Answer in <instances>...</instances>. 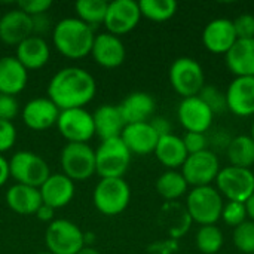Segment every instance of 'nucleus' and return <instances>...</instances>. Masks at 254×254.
Masks as SVG:
<instances>
[{
	"label": "nucleus",
	"instance_id": "nucleus-1",
	"mask_svg": "<svg viewBox=\"0 0 254 254\" xmlns=\"http://www.w3.org/2000/svg\"><path fill=\"white\" fill-rule=\"evenodd\" d=\"M97 82L94 76L80 67H64L58 70L49 85L48 98L60 109H83L95 95Z\"/></svg>",
	"mask_w": 254,
	"mask_h": 254
},
{
	"label": "nucleus",
	"instance_id": "nucleus-26",
	"mask_svg": "<svg viewBox=\"0 0 254 254\" xmlns=\"http://www.w3.org/2000/svg\"><path fill=\"white\" fill-rule=\"evenodd\" d=\"M6 204L7 207L21 216H31L36 214L39 207L43 204L42 196L37 188L25 186V185H18L15 183L10 186L6 192Z\"/></svg>",
	"mask_w": 254,
	"mask_h": 254
},
{
	"label": "nucleus",
	"instance_id": "nucleus-36",
	"mask_svg": "<svg viewBox=\"0 0 254 254\" xmlns=\"http://www.w3.org/2000/svg\"><path fill=\"white\" fill-rule=\"evenodd\" d=\"M222 219L226 225L229 226H240L241 223L246 222L247 219V210L244 202H235V201H228L223 204L222 210Z\"/></svg>",
	"mask_w": 254,
	"mask_h": 254
},
{
	"label": "nucleus",
	"instance_id": "nucleus-43",
	"mask_svg": "<svg viewBox=\"0 0 254 254\" xmlns=\"http://www.w3.org/2000/svg\"><path fill=\"white\" fill-rule=\"evenodd\" d=\"M54 213H55L54 208H51V207L42 204V205L39 207V210L36 211V217H37L39 220H42V222H52Z\"/></svg>",
	"mask_w": 254,
	"mask_h": 254
},
{
	"label": "nucleus",
	"instance_id": "nucleus-24",
	"mask_svg": "<svg viewBox=\"0 0 254 254\" xmlns=\"http://www.w3.org/2000/svg\"><path fill=\"white\" fill-rule=\"evenodd\" d=\"M28 80L27 68L12 55L0 58V94L15 97Z\"/></svg>",
	"mask_w": 254,
	"mask_h": 254
},
{
	"label": "nucleus",
	"instance_id": "nucleus-34",
	"mask_svg": "<svg viewBox=\"0 0 254 254\" xmlns=\"http://www.w3.org/2000/svg\"><path fill=\"white\" fill-rule=\"evenodd\" d=\"M234 244L244 254H254V222H244L234 229Z\"/></svg>",
	"mask_w": 254,
	"mask_h": 254
},
{
	"label": "nucleus",
	"instance_id": "nucleus-10",
	"mask_svg": "<svg viewBox=\"0 0 254 254\" xmlns=\"http://www.w3.org/2000/svg\"><path fill=\"white\" fill-rule=\"evenodd\" d=\"M217 190L228 201L246 202L254 193V173L250 168L225 167L216 179Z\"/></svg>",
	"mask_w": 254,
	"mask_h": 254
},
{
	"label": "nucleus",
	"instance_id": "nucleus-3",
	"mask_svg": "<svg viewBox=\"0 0 254 254\" xmlns=\"http://www.w3.org/2000/svg\"><path fill=\"white\" fill-rule=\"evenodd\" d=\"M131 164V152L122 138L101 141L95 150V173L101 179H122Z\"/></svg>",
	"mask_w": 254,
	"mask_h": 254
},
{
	"label": "nucleus",
	"instance_id": "nucleus-38",
	"mask_svg": "<svg viewBox=\"0 0 254 254\" xmlns=\"http://www.w3.org/2000/svg\"><path fill=\"white\" fill-rule=\"evenodd\" d=\"M52 6L51 0H21L18 1V9H21L28 16H40L45 15Z\"/></svg>",
	"mask_w": 254,
	"mask_h": 254
},
{
	"label": "nucleus",
	"instance_id": "nucleus-46",
	"mask_svg": "<svg viewBox=\"0 0 254 254\" xmlns=\"http://www.w3.org/2000/svg\"><path fill=\"white\" fill-rule=\"evenodd\" d=\"M77 254H101L98 250H95L94 247H88V246H85L80 252Z\"/></svg>",
	"mask_w": 254,
	"mask_h": 254
},
{
	"label": "nucleus",
	"instance_id": "nucleus-41",
	"mask_svg": "<svg viewBox=\"0 0 254 254\" xmlns=\"http://www.w3.org/2000/svg\"><path fill=\"white\" fill-rule=\"evenodd\" d=\"M18 110L19 104L15 97L0 94V121L12 122V119H15V116L18 115Z\"/></svg>",
	"mask_w": 254,
	"mask_h": 254
},
{
	"label": "nucleus",
	"instance_id": "nucleus-14",
	"mask_svg": "<svg viewBox=\"0 0 254 254\" xmlns=\"http://www.w3.org/2000/svg\"><path fill=\"white\" fill-rule=\"evenodd\" d=\"M177 116L182 127L188 132H202V134H205L211 128L214 119V113L198 95L183 98L182 103L179 104Z\"/></svg>",
	"mask_w": 254,
	"mask_h": 254
},
{
	"label": "nucleus",
	"instance_id": "nucleus-39",
	"mask_svg": "<svg viewBox=\"0 0 254 254\" xmlns=\"http://www.w3.org/2000/svg\"><path fill=\"white\" fill-rule=\"evenodd\" d=\"M207 137L202 132H186L183 137V143L186 147L188 155H195L199 152L207 150Z\"/></svg>",
	"mask_w": 254,
	"mask_h": 254
},
{
	"label": "nucleus",
	"instance_id": "nucleus-11",
	"mask_svg": "<svg viewBox=\"0 0 254 254\" xmlns=\"http://www.w3.org/2000/svg\"><path fill=\"white\" fill-rule=\"evenodd\" d=\"M219 171V158L208 149L195 155H189L182 167V174L185 180L193 188L210 186L213 182H216Z\"/></svg>",
	"mask_w": 254,
	"mask_h": 254
},
{
	"label": "nucleus",
	"instance_id": "nucleus-28",
	"mask_svg": "<svg viewBox=\"0 0 254 254\" xmlns=\"http://www.w3.org/2000/svg\"><path fill=\"white\" fill-rule=\"evenodd\" d=\"M153 153H155L156 159L168 170H176L179 167H183L186 158L189 156L186 152L183 138H180L174 134L161 137L158 140V144H156Z\"/></svg>",
	"mask_w": 254,
	"mask_h": 254
},
{
	"label": "nucleus",
	"instance_id": "nucleus-40",
	"mask_svg": "<svg viewBox=\"0 0 254 254\" xmlns=\"http://www.w3.org/2000/svg\"><path fill=\"white\" fill-rule=\"evenodd\" d=\"M16 140V128L9 121H0V155L12 149Z\"/></svg>",
	"mask_w": 254,
	"mask_h": 254
},
{
	"label": "nucleus",
	"instance_id": "nucleus-21",
	"mask_svg": "<svg viewBox=\"0 0 254 254\" xmlns=\"http://www.w3.org/2000/svg\"><path fill=\"white\" fill-rule=\"evenodd\" d=\"M119 112L125 121L127 125L131 124H141V122H149L153 116L155 112V100L150 94L147 92H131L127 95L121 104H118Z\"/></svg>",
	"mask_w": 254,
	"mask_h": 254
},
{
	"label": "nucleus",
	"instance_id": "nucleus-13",
	"mask_svg": "<svg viewBox=\"0 0 254 254\" xmlns=\"http://www.w3.org/2000/svg\"><path fill=\"white\" fill-rule=\"evenodd\" d=\"M141 12L138 1L134 0H113L107 6L104 25L107 33L113 36H122L129 33L140 22Z\"/></svg>",
	"mask_w": 254,
	"mask_h": 254
},
{
	"label": "nucleus",
	"instance_id": "nucleus-6",
	"mask_svg": "<svg viewBox=\"0 0 254 254\" xmlns=\"http://www.w3.org/2000/svg\"><path fill=\"white\" fill-rule=\"evenodd\" d=\"M9 174L18 185L40 188L51 176L46 161L34 152L21 150L9 159Z\"/></svg>",
	"mask_w": 254,
	"mask_h": 254
},
{
	"label": "nucleus",
	"instance_id": "nucleus-8",
	"mask_svg": "<svg viewBox=\"0 0 254 254\" xmlns=\"http://www.w3.org/2000/svg\"><path fill=\"white\" fill-rule=\"evenodd\" d=\"M60 162L63 174L71 182H85L95 174V150L88 143H67Z\"/></svg>",
	"mask_w": 254,
	"mask_h": 254
},
{
	"label": "nucleus",
	"instance_id": "nucleus-45",
	"mask_svg": "<svg viewBox=\"0 0 254 254\" xmlns=\"http://www.w3.org/2000/svg\"><path fill=\"white\" fill-rule=\"evenodd\" d=\"M244 204H246V210H247V217H250L252 222H254V193Z\"/></svg>",
	"mask_w": 254,
	"mask_h": 254
},
{
	"label": "nucleus",
	"instance_id": "nucleus-7",
	"mask_svg": "<svg viewBox=\"0 0 254 254\" xmlns=\"http://www.w3.org/2000/svg\"><path fill=\"white\" fill-rule=\"evenodd\" d=\"M94 205L104 216H118L129 204L131 189L124 179H101L94 189Z\"/></svg>",
	"mask_w": 254,
	"mask_h": 254
},
{
	"label": "nucleus",
	"instance_id": "nucleus-29",
	"mask_svg": "<svg viewBox=\"0 0 254 254\" xmlns=\"http://www.w3.org/2000/svg\"><path fill=\"white\" fill-rule=\"evenodd\" d=\"M226 155L232 167L250 168L254 165V140L250 135H237L226 146Z\"/></svg>",
	"mask_w": 254,
	"mask_h": 254
},
{
	"label": "nucleus",
	"instance_id": "nucleus-5",
	"mask_svg": "<svg viewBox=\"0 0 254 254\" xmlns=\"http://www.w3.org/2000/svg\"><path fill=\"white\" fill-rule=\"evenodd\" d=\"M45 244L52 254H77L85 247V234L70 220H52L45 232Z\"/></svg>",
	"mask_w": 254,
	"mask_h": 254
},
{
	"label": "nucleus",
	"instance_id": "nucleus-23",
	"mask_svg": "<svg viewBox=\"0 0 254 254\" xmlns=\"http://www.w3.org/2000/svg\"><path fill=\"white\" fill-rule=\"evenodd\" d=\"M49 45L42 36L33 34L16 46L15 58L27 68V71L45 67L49 61Z\"/></svg>",
	"mask_w": 254,
	"mask_h": 254
},
{
	"label": "nucleus",
	"instance_id": "nucleus-9",
	"mask_svg": "<svg viewBox=\"0 0 254 254\" xmlns=\"http://www.w3.org/2000/svg\"><path fill=\"white\" fill-rule=\"evenodd\" d=\"M170 83L183 98L196 97L205 85L204 70L193 58H177L170 67Z\"/></svg>",
	"mask_w": 254,
	"mask_h": 254
},
{
	"label": "nucleus",
	"instance_id": "nucleus-33",
	"mask_svg": "<svg viewBox=\"0 0 254 254\" xmlns=\"http://www.w3.org/2000/svg\"><path fill=\"white\" fill-rule=\"evenodd\" d=\"M225 238H223V232L220 231L219 226L216 225H207V226H201L199 231L196 232V238H195V244L198 247V250L204 254H216L220 252V249L223 247Z\"/></svg>",
	"mask_w": 254,
	"mask_h": 254
},
{
	"label": "nucleus",
	"instance_id": "nucleus-12",
	"mask_svg": "<svg viewBox=\"0 0 254 254\" xmlns=\"http://www.w3.org/2000/svg\"><path fill=\"white\" fill-rule=\"evenodd\" d=\"M57 127L68 143H88L95 135L92 115L85 109L61 110Z\"/></svg>",
	"mask_w": 254,
	"mask_h": 254
},
{
	"label": "nucleus",
	"instance_id": "nucleus-17",
	"mask_svg": "<svg viewBox=\"0 0 254 254\" xmlns=\"http://www.w3.org/2000/svg\"><path fill=\"white\" fill-rule=\"evenodd\" d=\"M91 55L98 65L104 68H116L125 61L127 51L125 45L118 36H113L110 33H101L97 34L94 39Z\"/></svg>",
	"mask_w": 254,
	"mask_h": 254
},
{
	"label": "nucleus",
	"instance_id": "nucleus-4",
	"mask_svg": "<svg viewBox=\"0 0 254 254\" xmlns=\"http://www.w3.org/2000/svg\"><path fill=\"white\" fill-rule=\"evenodd\" d=\"M186 210L192 222H196L201 226L216 225V222L222 219L223 198L219 190L211 186L193 188L188 193Z\"/></svg>",
	"mask_w": 254,
	"mask_h": 254
},
{
	"label": "nucleus",
	"instance_id": "nucleus-22",
	"mask_svg": "<svg viewBox=\"0 0 254 254\" xmlns=\"http://www.w3.org/2000/svg\"><path fill=\"white\" fill-rule=\"evenodd\" d=\"M121 138L131 152V155H149L155 152V147L159 140L158 134L149 122L127 125L121 134Z\"/></svg>",
	"mask_w": 254,
	"mask_h": 254
},
{
	"label": "nucleus",
	"instance_id": "nucleus-15",
	"mask_svg": "<svg viewBox=\"0 0 254 254\" xmlns=\"http://www.w3.org/2000/svg\"><path fill=\"white\" fill-rule=\"evenodd\" d=\"M34 34L33 18L21 9H12L0 18V40L10 46H18L21 42Z\"/></svg>",
	"mask_w": 254,
	"mask_h": 254
},
{
	"label": "nucleus",
	"instance_id": "nucleus-37",
	"mask_svg": "<svg viewBox=\"0 0 254 254\" xmlns=\"http://www.w3.org/2000/svg\"><path fill=\"white\" fill-rule=\"evenodd\" d=\"M232 22L237 39H254V15L241 13Z\"/></svg>",
	"mask_w": 254,
	"mask_h": 254
},
{
	"label": "nucleus",
	"instance_id": "nucleus-48",
	"mask_svg": "<svg viewBox=\"0 0 254 254\" xmlns=\"http://www.w3.org/2000/svg\"><path fill=\"white\" fill-rule=\"evenodd\" d=\"M37 254H52V253H49V252L46 250V252H42V253H37Z\"/></svg>",
	"mask_w": 254,
	"mask_h": 254
},
{
	"label": "nucleus",
	"instance_id": "nucleus-42",
	"mask_svg": "<svg viewBox=\"0 0 254 254\" xmlns=\"http://www.w3.org/2000/svg\"><path fill=\"white\" fill-rule=\"evenodd\" d=\"M149 124H150V127L155 129V132L158 134L159 138L173 134V132H171V124H170V121L165 119V118H161V116L152 118V119L149 121Z\"/></svg>",
	"mask_w": 254,
	"mask_h": 254
},
{
	"label": "nucleus",
	"instance_id": "nucleus-27",
	"mask_svg": "<svg viewBox=\"0 0 254 254\" xmlns=\"http://www.w3.org/2000/svg\"><path fill=\"white\" fill-rule=\"evenodd\" d=\"M226 65L237 77H254V39H238L226 54Z\"/></svg>",
	"mask_w": 254,
	"mask_h": 254
},
{
	"label": "nucleus",
	"instance_id": "nucleus-44",
	"mask_svg": "<svg viewBox=\"0 0 254 254\" xmlns=\"http://www.w3.org/2000/svg\"><path fill=\"white\" fill-rule=\"evenodd\" d=\"M9 177H10V174H9V161H6L0 155V188L7 182Z\"/></svg>",
	"mask_w": 254,
	"mask_h": 254
},
{
	"label": "nucleus",
	"instance_id": "nucleus-18",
	"mask_svg": "<svg viewBox=\"0 0 254 254\" xmlns=\"http://www.w3.org/2000/svg\"><path fill=\"white\" fill-rule=\"evenodd\" d=\"M60 109L48 98H33L30 100L22 110V119L24 124L34 131H45L54 125H57Z\"/></svg>",
	"mask_w": 254,
	"mask_h": 254
},
{
	"label": "nucleus",
	"instance_id": "nucleus-20",
	"mask_svg": "<svg viewBox=\"0 0 254 254\" xmlns=\"http://www.w3.org/2000/svg\"><path fill=\"white\" fill-rule=\"evenodd\" d=\"M42 202L54 210L68 205L74 196V182L64 174H51L39 188Z\"/></svg>",
	"mask_w": 254,
	"mask_h": 254
},
{
	"label": "nucleus",
	"instance_id": "nucleus-25",
	"mask_svg": "<svg viewBox=\"0 0 254 254\" xmlns=\"http://www.w3.org/2000/svg\"><path fill=\"white\" fill-rule=\"evenodd\" d=\"M92 119H94L95 134L101 138V141L110 138H119L124 128L127 127L119 112V107L113 104L100 106L92 113Z\"/></svg>",
	"mask_w": 254,
	"mask_h": 254
},
{
	"label": "nucleus",
	"instance_id": "nucleus-31",
	"mask_svg": "<svg viewBox=\"0 0 254 254\" xmlns=\"http://www.w3.org/2000/svg\"><path fill=\"white\" fill-rule=\"evenodd\" d=\"M107 6L109 3L106 0H79L74 7L77 18L94 28L98 24H104Z\"/></svg>",
	"mask_w": 254,
	"mask_h": 254
},
{
	"label": "nucleus",
	"instance_id": "nucleus-30",
	"mask_svg": "<svg viewBox=\"0 0 254 254\" xmlns=\"http://www.w3.org/2000/svg\"><path fill=\"white\" fill-rule=\"evenodd\" d=\"M188 182L183 174L176 170H168L156 180V192L167 201H176L188 192Z\"/></svg>",
	"mask_w": 254,
	"mask_h": 254
},
{
	"label": "nucleus",
	"instance_id": "nucleus-16",
	"mask_svg": "<svg viewBox=\"0 0 254 254\" xmlns=\"http://www.w3.org/2000/svg\"><path fill=\"white\" fill-rule=\"evenodd\" d=\"M234 22L228 18H216L210 21L202 31V43L213 54H228L237 42Z\"/></svg>",
	"mask_w": 254,
	"mask_h": 254
},
{
	"label": "nucleus",
	"instance_id": "nucleus-2",
	"mask_svg": "<svg viewBox=\"0 0 254 254\" xmlns=\"http://www.w3.org/2000/svg\"><path fill=\"white\" fill-rule=\"evenodd\" d=\"M94 39V28L79 18H64L55 24L52 31L55 49L70 60H80L89 55Z\"/></svg>",
	"mask_w": 254,
	"mask_h": 254
},
{
	"label": "nucleus",
	"instance_id": "nucleus-19",
	"mask_svg": "<svg viewBox=\"0 0 254 254\" xmlns=\"http://www.w3.org/2000/svg\"><path fill=\"white\" fill-rule=\"evenodd\" d=\"M226 103L228 110L237 116H252L254 115V77L244 76L235 77L228 86Z\"/></svg>",
	"mask_w": 254,
	"mask_h": 254
},
{
	"label": "nucleus",
	"instance_id": "nucleus-35",
	"mask_svg": "<svg viewBox=\"0 0 254 254\" xmlns=\"http://www.w3.org/2000/svg\"><path fill=\"white\" fill-rule=\"evenodd\" d=\"M198 97L210 107V110L214 115L216 113H223L225 110H228L226 94L222 92L214 85H204V88L201 89V92L198 94Z\"/></svg>",
	"mask_w": 254,
	"mask_h": 254
},
{
	"label": "nucleus",
	"instance_id": "nucleus-32",
	"mask_svg": "<svg viewBox=\"0 0 254 254\" xmlns=\"http://www.w3.org/2000/svg\"><path fill=\"white\" fill-rule=\"evenodd\" d=\"M141 16L150 21H168L177 12V1L174 0H141L138 1Z\"/></svg>",
	"mask_w": 254,
	"mask_h": 254
},
{
	"label": "nucleus",
	"instance_id": "nucleus-47",
	"mask_svg": "<svg viewBox=\"0 0 254 254\" xmlns=\"http://www.w3.org/2000/svg\"><path fill=\"white\" fill-rule=\"evenodd\" d=\"M250 137L254 140V121H253V124H252V132H250Z\"/></svg>",
	"mask_w": 254,
	"mask_h": 254
}]
</instances>
